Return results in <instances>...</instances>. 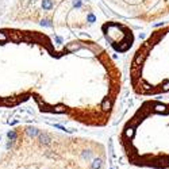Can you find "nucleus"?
<instances>
[{
    "label": "nucleus",
    "mask_w": 169,
    "mask_h": 169,
    "mask_svg": "<svg viewBox=\"0 0 169 169\" xmlns=\"http://www.w3.org/2000/svg\"><path fill=\"white\" fill-rule=\"evenodd\" d=\"M99 146L78 139H60L28 126L22 135L10 130L0 135V169H104Z\"/></svg>",
    "instance_id": "nucleus-1"
},
{
    "label": "nucleus",
    "mask_w": 169,
    "mask_h": 169,
    "mask_svg": "<svg viewBox=\"0 0 169 169\" xmlns=\"http://www.w3.org/2000/svg\"><path fill=\"white\" fill-rule=\"evenodd\" d=\"M1 103L4 106H16L19 103V98H3L1 99Z\"/></svg>",
    "instance_id": "nucleus-2"
},
{
    "label": "nucleus",
    "mask_w": 169,
    "mask_h": 169,
    "mask_svg": "<svg viewBox=\"0 0 169 169\" xmlns=\"http://www.w3.org/2000/svg\"><path fill=\"white\" fill-rule=\"evenodd\" d=\"M81 47V45L80 43H77V42H73V43H69V45L65 47V50H66L68 53H72V52H76V50H78Z\"/></svg>",
    "instance_id": "nucleus-3"
},
{
    "label": "nucleus",
    "mask_w": 169,
    "mask_h": 169,
    "mask_svg": "<svg viewBox=\"0 0 169 169\" xmlns=\"http://www.w3.org/2000/svg\"><path fill=\"white\" fill-rule=\"evenodd\" d=\"M8 38L12 39V41H15V42H19V41H22L23 39V35H22L21 33H10L8 34Z\"/></svg>",
    "instance_id": "nucleus-4"
},
{
    "label": "nucleus",
    "mask_w": 169,
    "mask_h": 169,
    "mask_svg": "<svg viewBox=\"0 0 169 169\" xmlns=\"http://www.w3.org/2000/svg\"><path fill=\"white\" fill-rule=\"evenodd\" d=\"M53 7H54V4H53V1H52V0H42V8L45 11L52 10Z\"/></svg>",
    "instance_id": "nucleus-5"
},
{
    "label": "nucleus",
    "mask_w": 169,
    "mask_h": 169,
    "mask_svg": "<svg viewBox=\"0 0 169 169\" xmlns=\"http://www.w3.org/2000/svg\"><path fill=\"white\" fill-rule=\"evenodd\" d=\"M41 25L45 26V27H52V26H53V23H52V21H50V19H42V21H41Z\"/></svg>",
    "instance_id": "nucleus-6"
},
{
    "label": "nucleus",
    "mask_w": 169,
    "mask_h": 169,
    "mask_svg": "<svg viewBox=\"0 0 169 169\" xmlns=\"http://www.w3.org/2000/svg\"><path fill=\"white\" fill-rule=\"evenodd\" d=\"M7 41H8V35L6 34V33L0 31V42L3 43V42H7Z\"/></svg>",
    "instance_id": "nucleus-7"
},
{
    "label": "nucleus",
    "mask_w": 169,
    "mask_h": 169,
    "mask_svg": "<svg viewBox=\"0 0 169 169\" xmlns=\"http://www.w3.org/2000/svg\"><path fill=\"white\" fill-rule=\"evenodd\" d=\"M73 6H74L76 8H80V7H81V0H74V1H73Z\"/></svg>",
    "instance_id": "nucleus-8"
},
{
    "label": "nucleus",
    "mask_w": 169,
    "mask_h": 169,
    "mask_svg": "<svg viewBox=\"0 0 169 169\" xmlns=\"http://www.w3.org/2000/svg\"><path fill=\"white\" fill-rule=\"evenodd\" d=\"M87 19H88V22H89V23H92V22H95V16H93V15H92V14H89L88 16H87Z\"/></svg>",
    "instance_id": "nucleus-9"
},
{
    "label": "nucleus",
    "mask_w": 169,
    "mask_h": 169,
    "mask_svg": "<svg viewBox=\"0 0 169 169\" xmlns=\"http://www.w3.org/2000/svg\"><path fill=\"white\" fill-rule=\"evenodd\" d=\"M56 41H57V42H58V43H61V42H62V39H61L60 37H56Z\"/></svg>",
    "instance_id": "nucleus-10"
},
{
    "label": "nucleus",
    "mask_w": 169,
    "mask_h": 169,
    "mask_svg": "<svg viewBox=\"0 0 169 169\" xmlns=\"http://www.w3.org/2000/svg\"><path fill=\"white\" fill-rule=\"evenodd\" d=\"M30 1H35V0H30Z\"/></svg>",
    "instance_id": "nucleus-11"
}]
</instances>
